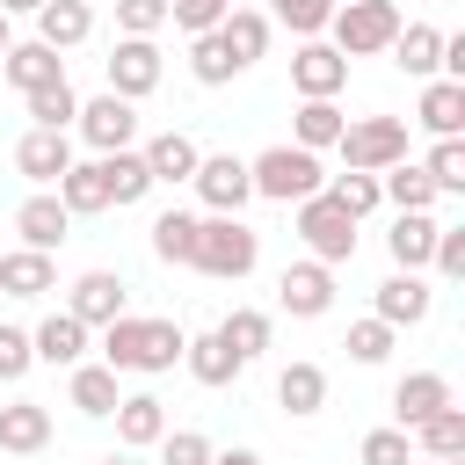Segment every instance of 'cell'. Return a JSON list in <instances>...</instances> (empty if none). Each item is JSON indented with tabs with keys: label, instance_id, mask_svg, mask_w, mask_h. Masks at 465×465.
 Here are the masks:
<instances>
[{
	"label": "cell",
	"instance_id": "obj_27",
	"mask_svg": "<svg viewBox=\"0 0 465 465\" xmlns=\"http://www.w3.org/2000/svg\"><path fill=\"white\" fill-rule=\"evenodd\" d=\"M269 29H276V22H269L262 7H225V22H218V44H225V51H232V65L247 73V65L269 51Z\"/></svg>",
	"mask_w": 465,
	"mask_h": 465
},
{
	"label": "cell",
	"instance_id": "obj_51",
	"mask_svg": "<svg viewBox=\"0 0 465 465\" xmlns=\"http://www.w3.org/2000/svg\"><path fill=\"white\" fill-rule=\"evenodd\" d=\"M44 0H0V15H36Z\"/></svg>",
	"mask_w": 465,
	"mask_h": 465
},
{
	"label": "cell",
	"instance_id": "obj_35",
	"mask_svg": "<svg viewBox=\"0 0 465 465\" xmlns=\"http://www.w3.org/2000/svg\"><path fill=\"white\" fill-rule=\"evenodd\" d=\"M269 334H276V320H269V312H254V305H232V312L218 320V341H225L240 363H254V356L269 349Z\"/></svg>",
	"mask_w": 465,
	"mask_h": 465
},
{
	"label": "cell",
	"instance_id": "obj_29",
	"mask_svg": "<svg viewBox=\"0 0 465 465\" xmlns=\"http://www.w3.org/2000/svg\"><path fill=\"white\" fill-rule=\"evenodd\" d=\"M182 363H189V378H196V385H211V392H218V385H232V378L247 371V363L218 341V327H211V334H189V341H182Z\"/></svg>",
	"mask_w": 465,
	"mask_h": 465
},
{
	"label": "cell",
	"instance_id": "obj_14",
	"mask_svg": "<svg viewBox=\"0 0 465 465\" xmlns=\"http://www.w3.org/2000/svg\"><path fill=\"white\" fill-rule=\"evenodd\" d=\"M429 305H436V291L421 283V269H392V276L378 283V305H371V312H378L385 327H421Z\"/></svg>",
	"mask_w": 465,
	"mask_h": 465
},
{
	"label": "cell",
	"instance_id": "obj_26",
	"mask_svg": "<svg viewBox=\"0 0 465 465\" xmlns=\"http://www.w3.org/2000/svg\"><path fill=\"white\" fill-rule=\"evenodd\" d=\"M87 36H94V7H87V0H44V7H36V44L73 51V44H87Z\"/></svg>",
	"mask_w": 465,
	"mask_h": 465
},
{
	"label": "cell",
	"instance_id": "obj_4",
	"mask_svg": "<svg viewBox=\"0 0 465 465\" xmlns=\"http://www.w3.org/2000/svg\"><path fill=\"white\" fill-rule=\"evenodd\" d=\"M247 182H254V196H269V203H305L312 189H327V167H320V153H305V145H269V153L247 160Z\"/></svg>",
	"mask_w": 465,
	"mask_h": 465
},
{
	"label": "cell",
	"instance_id": "obj_30",
	"mask_svg": "<svg viewBox=\"0 0 465 465\" xmlns=\"http://www.w3.org/2000/svg\"><path fill=\"white\" fill-rule=\"evenodd\" d=\"M0 291L7 298H44V291H58V262L36 254V247H15V254H0Z\"/></svg>",
	"mask_w": 465,
	"mask_h": 465
},
{
	"label": "cell",
	"instance_id": "obj_34",
	"mask_svg": "<svg viewBox=\"0 0 465 465\" xmlns=\"http://www.w3.org/2000/svg\"><path fill=\"white\" fill-rule=\"evenodd\" d=\"M407 443L414 450H429V458H465V407L450 400V407H436L429 421H414L407 429Z\"/></svg>",
	"mask_w": 465,
	"mask_h": 465
},
{
	"label": "cell",
	"instance_id": "obj_45",
	"mask_svg": "<svg viewBox=\"0 0 465 465\" xmlns=\"http://www.w3.org/2000/svg\"><path fill=\"white\" fill-rule=\"evenodd\" d=\"M356 458H363V465H407V458H414V443H407V429H400V421H385V429H371V436L356 443Z\"/></svg>",
	"mask_w": 465,
	"mask_h": 465
},
{
	"label": "cell",
	"instance_id": "obj_47",
	"mask_svg": "<svg viewBox=\"0 0 465 465\" xmlns=\"http://www.w3.org/2000/svg\"><path fill=\"white\" fill-rule=\"evenodd\" d=\"M429 269H436L443 283H458V276H465V225H436V247H429Z\"/></svg>",
	"mask_w": 465,
	"mask_h": 465
},
{
	"label": "cell",
	"instance_id": "obj_46",
	"mask_svg": "<svg viewBox=\"0 0 465 465\" xmlns=\"http://www.w3.org/2000/svg\"><path fill=\"white\" fill-rule=\"evenodd\" d=\"M124 36H160L167 29V0H109Z\"/></svg>",
	"mask_w": 465,
	"mask_h": 465
},
{
	"label": "cell",
	"instance_id": "obj_33",
	"mask_svg": "<svg viewBox=\"0 0 465 465\" xmlns=\"http://www.w3.org/2000/svg\"><path fill=\"white\" fill-rule=\"evenodd\" d=\"M378 196H385L392 211H436V182L421 174V160H392V167L378 174Z\"/></svg>",
	"mask_w": 465,
	"mask_h": 465
},
{
	"label": "cell",
	"instance_id": "obj_16",
	"mask_svg": "<svg viewBox=\"0 0 465 465\" xmlns=\"http://www.w3.org/2000/svg\"><path fill=\"white\" fill-rule=\"evenodd\" d=\"M385 51H392V65H400L407 80H436V73H443V29H436V22H400V36H392Z\"/></svg>",
	"mask_w": 465,
	"mask_h": 465
},
{
	"label": "cell",
	"instance_id": "obj_54",
	"mask_svg": "<svg viewBox=\"0 0 465 465\" xmlns=\"http://www.w3.org/2000/svg\"><path fill=\"white\" fill-rule=\"evenodd\" d=\"M429 465H465V458H429Z\"/></svg>",
	"mask_w": 465,
	"mask_h": 465
},
{
	"label": "cell",
	"instance_id": "obj_37",
	"mask_svg": "<svg viewBox=\"0 0 465 465\" xmlns=\"http://www.w3.org/2000/svg\"><path fill=\"white\" fill-rule=\"evenodd\" d=\"M22 102H29V124H36V131H73V116H80V94H73V80L29 87Z\"/></svg>",
	"mask_w": 465,
	"mask_h": 465
},
{
	"label": "cell",
	"instance_id": "obj_18",
	"mask_svg": "<svg viewBox=\"0 0 465 465\" xmlns=\"http://www.w3.org/2000/svg\"><path fill=\"white\" fill-rule=\"evenodd\" d=\"M87 334H94V327H80L73 312H51V320H36V327H29V349H36V363L73 371V363L87 356Z\"/></svg>",
	"mask_w": 465,
	"mask_h": 465
},
{
	"label": "cell",
	"instance_id": "obj_20",
	"mask_svg": "<svg viewBox=\"0 0 465 465\" xmlns=\"http://www.w3.org/2000/svg\"><path fill=\"white\" fill-rule=\"evenodd\" d=\"M51 443V407L44 400H7L0 407V450L7 458H36Z\"/></svg>",
	"mask_w": 465,
	"mask_h": 465
},
{
	"label": "cell",
	"instance_id": "obj_13",
	"mask_svg": "<svg viewBox=\"0 0 465 465\" xmlns=\"http://www.w3.org/2000/svg\"><path fill=\"white\" fill-rule=\"evenodd\" d=\"M65 312H73L80 327H109L116 312H131V305H124V276H116V269H87V276H73Z\"/></svg>",
	"mask_w": 465,
	"mask_h": 465
},
{
	"label": "cell",
	"instance_id": "obj_40",
	"mask_svg": "<svg viewBox=\"0 0 465 465\" xmlns=\"http://www.w3.org/2000/svg\"><path fill=\"white\" fill-rule=\"evenodd\" d=\"M421 174L436 182V196H465V138H436L429 160H421Z\"/></svg>",
	"mask_w": 465,
	"mask_h": 465
},
{
	"label": "cell",
	"instance_id": "obj_15",
	"mask_svg": "<svg viewBox=\"0 0 465 465\" xmlns=\"http://www.w3.org/2000/svg\"><path fill=\"white\" fill-rule=\"evenodd\" d=\"M15 167H22L36 189H51V182L73 167V131H36V124H29L22 145H15Z\"/></svg>",
	"mask_w": 465,
	"mask_h": 465
},
{
	"label": "cell",
	"instance_id": "obj_36",
	"mask_svg": "<svg viewBox=\"0 0 465 465\" xmlns=\"http://www.w3.org/2000/svg\"><path fill=\"white\" fill-rule=\"evenodd\" d=\"M341 102H298V116H291V145H305V153H327L334 138H341Z\"/></svg>",
	"mask_w": 465,
	"mask_h": 465
},
{
	"label": "cell",
	"instance_id": "obj_17",
	"mask_svg": "<svg viewBox=\"0 0 465 465\" xmlns=\"http://www.w3.org/2000/svg\"><path fill=\"white\" fill-rule=\"evenodd\" d=\"M414 124L429 138H458L465 131V80H421V102H414Z\"/></svg>",
	"mask_w": 465,
	"mask_h": 465
},
{
	"label": "cell",
	"instance_id": "obj_39",
	"mask_svg": "<svg viewBox=\"0 0 465 465\" xmlns=\"http://www.w3.org/2000/svg\"><path fill=\"white\" fill-rule=\"evenodd\" d=\"M189 247H196V211H160V218H153V254H160L167 269H174V262L189 269Z\"/></svg>",
	"mask_w": 465,
	"mask_h": 465
},
{
	"label": "cell",
	"instance_id": "obj_24",
	"mask_svg": "<svg viewBox=\"0 0 465 465\" xmlns=\"http://www.w3.org/2000/svg\"><path fill=\"white\" fill-rule=\"evenodd\" d=\"M138 160H145V174H153V189H160V182H189L203 153H196V138H189V131H160V138H145V145H138Z\"/></svg>",
	"mask_w": 465,
	"mask_h": 465
},
{
	"label": "cell",
	"instance_id": "obj_22",
	"mask_svg": "<svg viewBox=\"0 0 465 465\" xmlns=\"http://www.w3.org/2000/svg\"><path fill=\"white\" fill-rule=\"evenodd\" d=\"M436 407H450V378H443V371H407V378L392 385V421H400V429L429 421Z\"/></svg>",
	"mask_w": 465,
	"mask_h": 465
},
{
	"label": "cell",
	"instance_id": "obj_6",
	"mask_svg": "<svg viewBox=\"0 0 465 465\" xmlns=\"http://www.w3.org/2000/svg\"><path fill=\"white\" fill-rule=\"evenodd\" d=\"M334 153H341V167H356V174H385L392 160H407V124H400V116H356V124H341Z\"/></svg>",
	"mask_w": 465,
	"mask_h": 465
},
{
	"label": "cell",
	"instance_id": "obj_48",
	"mask_svg": "<svg viewBox=\"0 0 465 465\" xmlns=\"http://www.w3.org/2000/svg\"><path fill=\"white\" fill-rule=\"evenodd\" d=\"M29 363H36V349H29V327H7V320H0V385L29 378Z\"/></svg>",
	"mask_w": 465,
	"mask_h": 465
},
{
	"label": "cell",
	"instance_id": "obj_50",
	"mask_svg": "<svg viewBox=\"0 0 465 465\" xmlns=\"http://www.w3.org/2000/svg\"><path fill=\"white\" fill-rule=\"evenodd\" d=\"M211 465H262L254 450H211Z\"/></svg>",
	"mask_w": 465,
	"mask_h": 465
},
{
	"label": "cell",
	"instance_id": "obj_44",
	"mask_svg": "<svg viewBox=\"0 0 465 465\" xmlns=\"http://www.w3.org/2000/svg\"><path fill=\"white\" fill-rule=\"evenodd\" d=\"M153 450H160V465H211V450H218V443H211L203 429H167Z\"/></svg>",
	"mask_w": 465,
	"mask_h": 465
},
{
	"label": "cell",
	"instance_id": "obj_19",
	"mask_svg": "<svg viewBox=\"0 0 465 465\" xmlns=\"http://www.w3.org/2000/svg\"><path fill=\"white\" fill-rule=\"evenodd\" d=\"M109 421H116V450H153V443L167 436V407H160L153 392H124Z\"/></svg>",
	"mask_w": 465,
	"mask_h": 465
},
{
	"label": "cell",
	"instance_id": "obj_31",
	"mask_svg": "<svg viewBox=\"0 0 465 465\" xmlns=\"http://www.w3.org/2000/svg\"><path fill=\"white\" fill-rule=\"evenodd\" d=\"M94 160H102V189H109V203H116V211L153 196V174H145L138 145H124V153H94Z\"/></svg>",
	"mask_w": 465,
	"mask_h": 465
},
{
	"label": "cell",
	"instance_id": "obj_49",
	"mask_svg": "<svg viewBox=\"0 0 465 465\" xmlns=\"http://www.w3.org/2000/svg\"><path fill=\"white\" fill-rule=\"evenodd\" d=\"M225 7H232V0H167V22L189 29V36H203V29L225 22Z\"/></svg>",
	"mask_w": 465,
	"mask_h": 465
},
{
	"label": "cell",
	"instance_id": "obj_11",
	"mask_svg": "<svg viewBox=\"0 0 465 465\" xmlns=\"http://www.w3.org/2000/svg\"><path fill=\"white\" fill-rule=\"evenodd\" d=\"M276 305H283L291 320H320V312L334 305V269H327V262H312V254H305V262H291V269L276 276Z\"/></svg>",
	"mask_w": 465,
	"mask_h": 465
},
{
	"label": "cell",
	"instance_id": "obj_23",
	"mask_svg": "<svg viewBox=\"0 0 465 465\" xmlns=\"http://www.w3.org/2000/svg\"><path fill=\"white\" fill-rule=\"evenodd\" d=\"M0 73H7V87H22V94H29V87L65 80V58H58L51 44H36V36H29V44H7V51H0Z\"/></svg>",
	"mask_w": 465,
	"mask_h": 465
},
{
	"label": "cell",
	"instance_id": "obj_25",
	"mask_svg": "<svg viewBox=\"0 0 465 465\" xmlns=\"http://www.w3.org/2000/svg\"><path fill=\"white\" fill-rule=\"evenodd\" d=\"M276 407H283L291 421H312V414L327 407V371H320V363H283V371H276Z\"/></svg>",
	"mask_w": 465,
	"mask_h": 465
},
{
	"label": "cell",
	"instance_id": "obj_43",
	"mask_svg": "<svg viewBox=\"0 0 465 465\" xmlns=\"http://www.w3.org/2000/svg\"><path fill=\"white\" fill-rule=\"evenodd\" d=\"M392 334H400V327H385V320L371 312V320H356V327H349V341H341V349H349V363H385V356H392Z\"/></svg>",
	"mask_w": 465,
	"mask_h": 465
},
{
	"label": "cell",
	"instance_id": "obj_53",
	"mask_svg": "<svg viewBox=\"0 0 465 465\" xmlns=\"http://www.w3.org/2000/svg\"><path fill=\"white\" fill-rule=\"evenodd\" d=\"M7 22H15V15H0V51H7V44H15V29H7Z\"/></svg>",
	"mask_w": 465,
	"mask_h": 465
},
{
	"label": "cell",
	"instance_id": "obj_7",
	"mask_svg": "<svg viewBox=\"0 0 465 465\" xmlns=\"http://www.w3.org/2000/svg\"><path fill=\"white\" fill-rule=\"evenodd\" d=\"M102 87L124 94V102H145L160 87V44L153 36H116L109 58H102Z\"/></svg>",
	"mask_w": 465,
	"mask_h": 465
},
{
	"label": "cell",
	"instance_id": "obj_5",
	"mask_svg": "<svg viewBox=\"0 0 465 465\" xmlns=\"http://www.w3.org/2000/svg\"><path fill=\"white\" fill-rule=\"evenodd\" d=\"M356 225H363V218H349L327 189H312V196L298 203V240H305V254H312V262H327V269L356 262Z\"/></svg>",
	"mask_w": 465,
	"mask_h": 465
},
{
	"label": "cell",
	"instance_id": "obj_2",
	"mask_svg": "<svg viewBox=\"0 0 465 465\" xmlns=\"http://www.w3.org/2000/svg\"><path fill=\"white\" fill-rule=\"evenodd\" d=\"M254 262H262V232H254L240 211H211V218H196L189 269H203V276H218V283H240V276H254Z\"/></svg>",
	"mask_w": 465,
	"mask_h": 465
},
{
	"label": "cell",
	"instance_id": "obj_9",
	"mask_svg": "<svg viewBox=\"0 0 465 465\" xmlns=\"http://www.w3.org/2000/svg\"><path fill=\"white\" fill-rule=\"evenodd\" d=\"M73 131L94 145V153H124V145H138V102H124V94H94V102H80V116H73Z\"/></svg>",
	"mask_w": 465,
	"mask_h": 465
},
{
	"label": "cell",
	"instance_id": "obj_41",
	"mask_svg": "<svg viewBox=\"0 0 465 465\" xmlns=\"http://www.w3.org/2000/svg\"><path fill=\"white\" fill-rule=\"evenodd\" d=\"M327 196L349 211V218H371L385 196H378V174H356V167H341V174H327Z\"/></svg>",
	"mask_w": 465,
	"mask_h": 465
},
{
	"label": "cell",
	"instance_id": "obj_10",
	"mask_svg": "<svg viewBox=\"0 0 465 465\" xmlns=\"http://www.w3.org/2000/svg\"><path fill=\"white\" fill-rule=\"evenodd\" d=\"M189 189L203 196V211H247V196H254V182H247V160H240V153H203V160H196V174H189Z\"/></svg>",
	"mask_w": 465,
	"mask_h": 465
},
{
	"label": "cell",
	"instance_id": "obj_38",
	"mask_svg": "<svg viewBox=\"0 0 465 465\" xmlns=\"http://www.w3.org/2000/svg\"><path fill=\"white\" fill-rule=\"evenodd\" d=\"M189 73H196V87H225V80H240V65H232V51L218 44V29L189 36Z\"/></svg>",
	"mask_w": 465,
	"mask_h": 465
},
{
	"label": "cell",
	"instance_id": "obj_42",
	"mask_svg": "<svg viewBox=\"0 0 465 465\" xmlns=\"http://www.w3.org/2000/svg\"><path fill=\"white\" fill-rule=\"evenodd\" d=\"M334 0H269V22H283L291 36H327Z\"/></svg>",
	"mask_w": 465,
	"mask_h": 465
},
{
	"label": "cell",
	"instance_id": "obj_1",
	"mask_svg": "<svg viewBox=\"0 0 465 465\" xmlns=\"http://www.w3.org/2000/svg\"><path fill=\"white\" fill-rule=\"evenodd\" d=\"M182 327L174 320H160V312H116L109 327H102V363L109 371H138V378H160V371H174L182 363Z\"/></svg>",
	"mask_w": 465,
	"mask_h": 465
},
{
	"label": "cell",
	"instance_id": "obj_8",
	"mask_svg": "<svg viewBox=\"0 0 465 465\" xmlns=\"http://www.w3.org/2000/svg\"><path fill=\"white\" fill-rule=\"evenodd\" d=\"M291 87H298V102H334V94L349 87V58H341L327 36H305V44L291 51Z\"/></svg>",
	"mask_w": 465,
	"mask_h": 465
},
{
	"label": "cell",
	"instance_id": "obj_21",
	"mask_svg": "<svg viewBox=\"0 0 465 465\" xmlns=\"http://www.w3.org/2000/svg\"><path fill=\"white\" fill-rule=\"evenodd\" d=\"M65 400H73L87 421H109L124 392H116V371H109V363H87V356H80V363L65 371Z\"/></svg>",
	"mask_w": 465,
	"mask_h": 465
},
{
	"label": "cell",
	"instance_id": "obj_3",
	"mask_svg": "<svg viewBox=\"0 0 465 465\" xmlns=\"http://www.w3.org/2000/svg\"><path fill=\"white\" fill-rule=\"evenodd\" d=\"M400 0H334V15H327V44L341 51V58H378L392 36H400Z\"/></svg>",
	"mask_w": 465,
	"mask_h": 465
},
{
	"label": "cell",
	"instance_id": "obj_32",
	"mask_svg": "<svg viewBox=\"0 0 465 465\" xmlns=\"http://www.w3.org/2000/svg\"><path fill=\"white\" fill-rule=\"evenodd\" d=\"M51 189H58V203H65L73 218H94V211H109V189H102V160H73V167H65Z\"/></svg>",
	"mask_w": 465,
	"mask_h": 465
},
{
	"label": "cell",
	"instance_id": "obj_12",
	"mask_svg": "<svg viewBox=\"0 0 465 465\" xmlns=\"http://www.w3.org/2000/svg\"><path fill=\"white\" fill-rule=\"evenodd\" d=\"M15 232H22V247H36V254H58V247H65V232H73V211L58 203V189H36V196H22V211H15Z\"/></svg>",
	"mask_w": 465,
	"mask_h": 465
},
{
	"label": "cell",
	"instance_id": "obj_52",
	"mask_svg": "<svg viewBox=\"0 0 465 465\" xmlns=\"http://www.w3.org/2000/svg\"><path fill=\"white\" fill-rule=\"evenodd\" d=\"M94 465H138V458H131V450H109V458H94Z\"/></svg>",
	"mask_w": 465,
	"mask_h": 465
},
{
	"label": "cell",
	"instance_id": "obj_28",
	"mask_svg": "<svg viewBox=\"0 0 465 465\" xmlns=\"http://www.w3.org/2000/svg\"><path fill=\"white\" fill-rule=\"evenodd\" d=\"M429 247H436V218L429 211H392V232H385L392 269H429Z\"/></svg>",
	"mask_w": 465,
	"mask_h": 465
}]
</instances>
